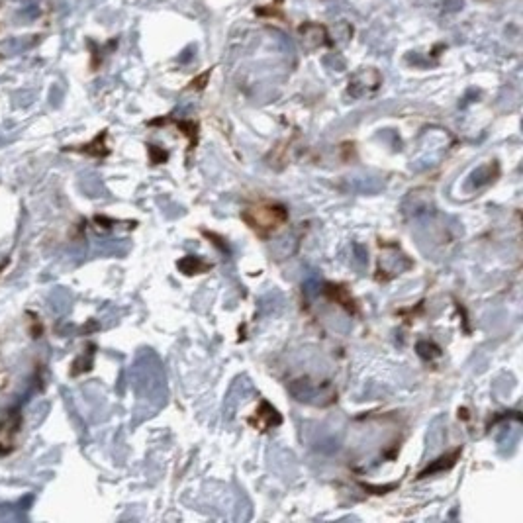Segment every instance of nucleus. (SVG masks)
<instances>
[{
    "label": "nucleus",
    "mask_w": 523,
    "mask_h": 523,
    "mask_svg": "<svg viewBox=\"0 0 523 523\" xmlns=\"http://www.w3.org/2000/svg\"><path fill=\"white\" fill-rule=\"evenodd\" d=\"M42 42L40 36H16V38H8L4 42H0V59L2 57H12V55H20L28 49L36 48Z\"/></svg>",
    "instance_id": "nucleus-3"
},
{
    "label": "nucleus",
    "mask_w": 523,
    "mask_h": 523,
    "mask_svg": "<svg viewBox=\"0 0 523 523\" xmlns=\"http://www.w3.org/2000/svg\"><path fill=\"white\" fill-rule=\"evenodd\" d=\"M243 220L261 238H267L269 234H273L285 224L288 220V212L281 204H257L243 212Z\"/></svg>",
    "instance_id": "nucleus-1"
},
{
    "label": "nucleus",
    "mask_w": 523,
    "mask_h": 523,
    "mask_svg": "<svg viewBox=\"0 0 523 523\" xmlns=\"http://www.w3.org/2000/svg\"><path fill=\"white\" fill-rule=\"evenodd\" d=\"M300 38L304 42V46L308 49L320 48L324 44H328V32L324 26L318 24H306L300 28Z\"/></svg>",
    "instance_id": "nucleus-4"
},
{
    "label": "nucleus",
    "mask_w": 523,
    "mask_h": 523,
    "mask_svg": "<svg viewBox=\"0 0 523 523\" xmlns=\"http://www.w3.org/2000/svg\"><path fill=\"white\" fill-rule=\"evenodd\" d=\"M179 269H181L185 275H200V273L208 271L210 265L204 263V261L198 259V257H192V255H189V257H185V259L179 263Z\"/></svg>",
    "instance_id": "nucleus-7"
},
{
    "label": "nucleus",
    "mask_w": 523,
    "mask_h": 523,
    "mask_svg": "<svg viewBox=\"0 0 523 523\" xmlns=\"http://www.w3.org/2000/svg\"><path fill=\"white\" fill-rule=\"evenodd\" d=\"M251 424L259 429L273 428V426L281 424V416H279V412L273 406L267 404V414H263V410H259L257 416L251 418Z\"/></svg>",
    "instance_id": "nucleus-6"
},
{
    "label": "nucleus",
    "mask_w": 523,
    "mask_h": 523,
    "mask_svg": "<svg viewBox=\"0 0 523 523\" xmlns=\"http://www.w3.org/2000/svg\"><path fill=\"white\" fill-rule=\"evenodd\" d=\"M12 2L18 6L16 20L22 22V24L34 22V20H38V16L42 14L40 0H12Z\"/></svg>",
    "instance_id": "nucleus-5"
},
{
    "label": "nucleus",
    "mask_w": 523,
    "mask_h": 523,
    "mask_svg": "<svg viewBox=\"0 0 523 523\" xmlns=\"http://www.w3.org/2000/svg\"><path fill=\"white\" fill-rule=\"evenodd\" d=\"M382 75L379 69L375 67H365L359 69L351 81H349V95L355 98H363V96L373 95L381 89Z\"/></svg>",
    "instance_id": "nucleus-2"
},
{
    "label": "nucleus",
    "mask_w": 523,
    "mask_h": 523,
    "mask_svg": "<svg viewBox=\"0 0 523 523\" xmlns=\"http://www.w3.org/2000/svg\"><path fill=\"white\" fill-rule=\"evenodd\" d=\"M461 455V451L457 449V451H453L451 455H447V457H441V459H437L439 463H435V465H431V467H428L424 473H422V478L424 476L431 475V473H437V471H443V469H451L453 465H455V459Z\"/></svg>",
    "instance_id": "nucleus-8"
},
{
    "label": "nucleus",
    "mask_w": 523,
    "mask_h": 523,
    "mask_svg": "<svg viewBox=\"0 0 523 523\" xmlns=\"http://www.w3.org/2000/svg\"><path fill=\"white\" fill-rule=\"evenodd\" d=\"M328 292H330V296L335 298L337 302H341V306H345L347 310H353V308H355V306H353V298L347 294V290H345L343 286H330Z\"/></svg>",
    "instance_id": "nucleus-9"
}]
</instances>
